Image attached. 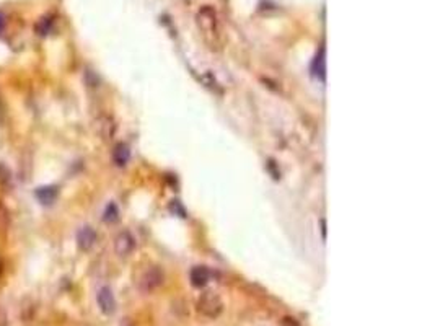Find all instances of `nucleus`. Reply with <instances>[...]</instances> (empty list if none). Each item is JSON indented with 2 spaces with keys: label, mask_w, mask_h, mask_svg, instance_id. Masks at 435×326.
Listing matches in <instances>:
<instances>
[{
  "label": "nucleus",
  "mask_w": 435,
  "mask_h": 326,
  "mask_svg": "<svg viewBox=\"0 0 435 326\" xmlns=\"http://www.w3.org/2000/svg\"><path fill=\"white\" fill-rule=\"evenodd\" d=\"M197 27L202 31L204 38L209 41L211 44H219V38H220V30H219V21H217V13L212 7H202L197 12Z\"/></svg>",
  "instance_id": "nucleus-1"
},
{
  "label": "nucleus",
  "mask_w": 435,
  "mask_h": 326,
  "mask_svg": "<svg viewBox=\"0 0 435 326\" xmlns=\"http://www.w3.org/2000/svg\"><path fill=\"white\" fill-rule=\"evenodd\" d=\"M223 310L222 298L214 292H206L197 300V312L207 318H217Z\"/></svg>",
  "instance_id": "nucleus-2"
},
{
  "label": "nucleus",
  "mask_w": 435,
  "mask_h": 326,
  "mask_svg": "<svg viewBox=\"0 0 435 326\" xmlns=\"http://www.w3.org/2000/svg\"><path fill=\"white\" fill-rule=\"evenodd\" d=\"M134 249H136V238H134L131 232L124 230L114 238V252L118 256L125 258V256L132 255Z\"/></svg>",
  "instance_id": "nucleus-3"
},
{
  "label": "nucleus",
  "mask_w": 435,
  "mask_h": 326,
  "mask_svg": "<svg viewBox=\"0 0 435 326\" xmlns=\"http://www.w3.org/2000/svg\"><path fill=\"white\" fill-rule=\"evenodd\" d=\"M163 284V271L158 267H150L144 274H142L139 286L144 292H152L158 289Z\"/></svg>",
  "instance_id": "nucleus-4"
},
{
  "label": "nucleus",
  "mask_w": 435,
  "mask_h": 326,
  "mask_svg": "<svg viewBox=\"0 0 435 326\" xmlns=\"http://www.w3.org/2000/svg\"><path fill=\"white\" fill-rule=\"evenodd\" d=\"M95 131H96V134L103 140H111L114 137V134H116L114 119L111 118V116H108V114L98 116L96 121H95Z\"/></svg>",
  "instance_id": "nucleus-5"
},
{
  "label": "nucleus",
  "mask_w": 435,
  "mask_h": 326,
  "mask_svg": "<svg viewBox=\"0 0 435 326\" xmlns=\"http://www.w3.org/2000/svg\"><path fill=\"white\" fill-rule=\"evenodd\" d=\"M96 302L99 310L105 315H113L116 312V298L110 287H101L96 294Z\"/></svg>",
  "instance_id": "nucleus-6"
},
{
  "label": "nucleus",
  "mask_w": 435,
  "mask_h": 326,
  "mask_svg": "<svg viewBox=\"0 0 435 326\" xmlns=\"http://www.w3.org/2000/svg\"><path fill=\"white\" fill-rule=\"evenodd\" d=\"M96 243V232L93 230V227L90 225H85L82 227L77 233V245L82 252H90L91 248Z\"/></svg>",
  "instance_id": "nucleus-7"
},
{
  "label": "nucleus",
  "mask_w": 435,
  "mask_h": 326,
  "mask_svg": "<svg viewBox=\"0 0 435 326\" xmlns=\"http://www.w3.org/2000/svg\"><path fill=\"white\" fill-rule=\"evenodd\" d=\"M57 196H59V188L53 186V185H46V186H39L35 191V197L39 200L43 206H51L56 203Z\"/></svg>",
  "instance_id": "nucleus-8"
},
{
  "label": "nucleus",
  "mask_w": 435,
  "mask_h": 326,
  "mask_svg": "<svg viewBox=\"0 0 435 326\" xmlns=\"http://www.w3.org/2000/svg\"><path fill=\"white\" fill-rule=\"evenodd\" d=\"M209 278H211V272H209V269L206 266H196L191 269V274H189V279H191V284L194 287H204L206 284L209 282Z\"/></svg>",
  "instance_id": "nucleus-9"
},
{
  "label": "nucleus",
  "mask_w": 435,
  "mask_h": 326,
  "mask_svg": "<svg viewBox=\"0 0 435 326\" xmlns=\"http://www.w3.org/2000/svg\"><path fill=\"white\" fill-rule=\"evenodd\" d=\"M131 158V150L125 144H118L113 150V162L118 166H125Z\"/></svg>",
  "instance_id": "nucleus-10"
},
{
  "label": "nucleus",
  "mask_w": 435,
  "mask_h": 326,
  "mask_svg": "<svg viewBox=\"0 0 435 326\" xmlns=\"http://www.w3.org/2000/svg\"><path fill=\"white\" fill-rule=\"evenodd\" d=\"M8 227H10V212L4 203H0V237L5 235Z\"/></svg>",
  "instance_id": "nucleus-11"
},
{
  "label": "nucleus",
  "mask_w": 435,
  "mask_h": 326,
  "mask_svg": "<svg viewBox=\"0 0 435 326\" xmlns=\"http://www.w3.org/2000/svg\"><path fill=\"white\" fill-rule=\"evenodd\" d=\"M118 219H119V209H118V206H116L114 203H110V204L106 206L105 212H103V220L113 223V222H116Z\"/></svg>",
  "instance_id": "nucleus-12"
},
{
  "label": "nucleus",
  "mask_w": 435,
  "mask_h": 326,
  "mask_svg": "<svg viewBox=\"0 0 435 326\" xmlns=\"http://www.w3.org/2000/svg\"><path fill=\"white\" fill-rule=\"evenodd\" d=\"M12 171L7 165L0 163V186H4L5 189H8L12 186Z\"/></svg>",
  "instance_id": "nucleus-13"
}]
</instances>
